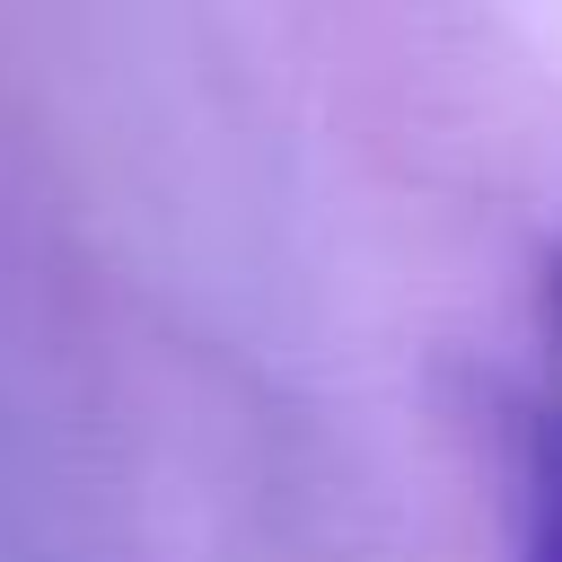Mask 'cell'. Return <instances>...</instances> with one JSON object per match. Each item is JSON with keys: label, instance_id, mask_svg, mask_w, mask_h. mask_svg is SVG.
Returning a JSON list of instances; mask_svg holds the SVG:
<instances>
[{"label": "cell", "instance_id": "1", "mask_svg": "<svg viewBox=\"0 0 562 562\" xmlns=\"http://www.w3.org/2000/svg\"><path fill=\"white\" fill-rule=\"evenodd\" d=\"M518 562H562V413L553 404L536 413V439H527V536H518Z\"/></svg>", "mask_w": 562, "mask_h": 562}]
</instances>
